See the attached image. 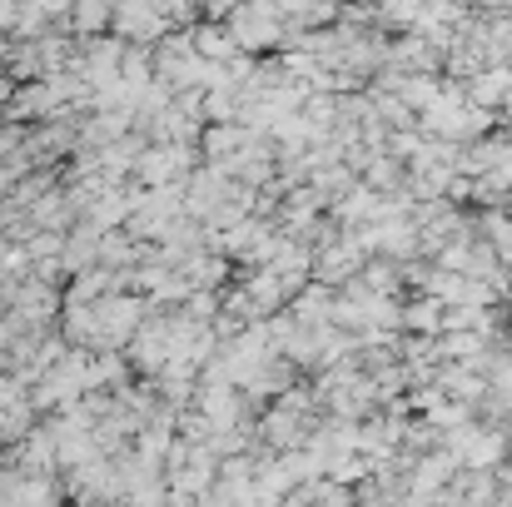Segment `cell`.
Returning <instances> with one entry per match:
<instances>
[{"mask_svg": "<svg viewBox=\"0 0 512 507\" xmlns=\"http://www.w3.org/2000/svg\"><path fill=\"white\" fill-rule=\"evenodd\" d=\"M120 35H130V40H155L160 30H165V15L160 10H150V5H115V20H110Z\"/></svg>", "mask_w": 512, "mask_h": 507, "instance_id": "obj_2", "label": "cell"}, {"mask_svg": "<svg viewBox=\"0 0 512 507\" xmlns=\"http://www.w3.org/2000/svg\"><path fill=\"white\" fill-rule=\"evenodd\" d=\"M135 239L120 229V234H105L100 239V269H110V274H130V264H135Z\"/></svg>", "mask_w": 512, "mask_h": 507, "instance_id": "obj_4", "label": "cell"}, {"mask_svg": "<svg viewBox=\"0 0 512 507\" xmlns=\"http://www.w3.org/2000/svg\"><path fill=\"white\" fill-rule=\"evenodd\" d=\"M199 50H204V55H229L234 45H229V35H219V30H199Z\"/></svg>", "mask_w": 512, "mask_h": 507, "instance_id": "obj_8", "label": "cell"}, {"mask_svg": "<svg viewBox=\"0 0 512 507\" xmlns=\"http://www.w3.org/2000/svg\"><path fill=\"white\" fill-rule=\"evenodd\" d=\"M184 160H189V155H184L179 145H155V150H145V155H140L135 174H140L145 184H170L174 174L184 169Z\"/></svg>", "mask_w": 512, "mask_h": 507, "instance_id": "obj_3", "label": "cell"}, {"mask_svg": "<svg viewBox=\"0 0 512 507\" xmlns=\"http://www.w3.org/2000/svg\"><path fill=\"white\" fill-rule=\"evenodd\" d=\"M20 483H25V473L0 468V507H20Z\"/></svg>", "mask_w": 512, "mask_h": 507, "instance_id": "obj_7", "label": "cell"}, {"mask_svg": "<svg viewBox=\"0 0 512 507\" xmlns=\"http://www.w3.org/2000/svg\"><path fill=\"white\" fill-rule=\"evenodd\" d=\"M0 25H10V30H15V25H20V10H15V5H0Z\"/></svg>", "mask_w": 512, "mask_h": 507, "instance_id": "obj_9", "label": "cell"}, {"mask_svg": "<svg viewBox=\"0 0 512 507\" xmlns=\"http://www.w3.org/2000/svg\"><path fill=\"white\" fill-rule=\"evenodd\" d=\"M100 239H105V234H100L95 224H85V219H80V224L70 229V239H65L60 269H65V274H75V279H80V274H90V269H100Z\"/></svg>", "mask_w": 512, "mask_h": 507, "instance_id": "obj_1", "label": "cell"}, {"mask_svg": "<svg viewBox=\"0 0 512 507\" xmlns=\"http://www.w3.org/2000/svg\"><path fill=\"white\" fill-rule=\"evenodd\" d=\"M70 20H75L80 40H85V35L95 40V30H105V25L115 20V10H105V5H75V10H70Z\"/></svg>", "mask_w": 512, "mask_h": 507, "instance_id": "obj_5", "label": "cell"}, {"mask_svg": "<svg viewBox=\"0 0 512 507\" xmlns=\"http://www.w3.org/2000/svg\"><path fill=\"white\" fill-rule=\"evenodd\" d=\"M55 483L50 478H25L20 483V507H55Z\"/></svg>", "mask_w": 512, "mask_h": 507, "instance_id": "obj_6", "label": "cell"}, {"mask_svg": "<svg viewBox=\"0 0 512 507\" xmlns=\"http://www.w3.org/2000/svg\"><path fill=\"white\" fill-rule=\"evenodd\" d=\"M10 100H15V80H5V75H0V105L10 110Z\"/></svg>", "mask_w": 512, "mask_h": 507, "instance_id": "obj_10", "label": "cell"}]
</instances>
